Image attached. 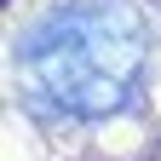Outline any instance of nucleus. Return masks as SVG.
Listing matches in <instances>:
<instances>
[{"instance_id":"1","label":"nucleus","mask_w":161,"mask_h":161,"mask_svg":"<svg viewBox=\"0 0 161 161\" xmlns=\"http://www.w3.org/2000/svg\"><path fill=\"white\" fill-rule=\"evenodd\" d=\"M12 69L35 115L109 121L138 109L150 23L132 0H58L12 40Z\"/></svg>"}]
</instances>
